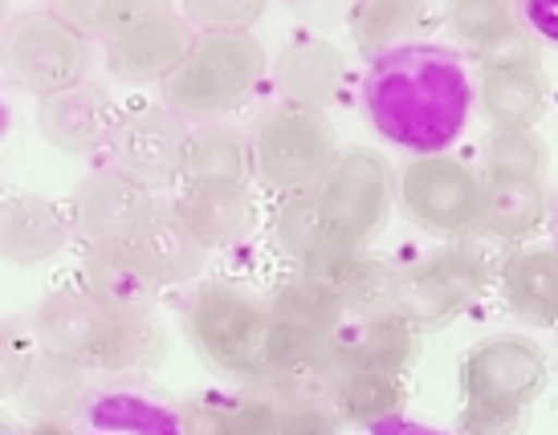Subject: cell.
I'll return each instance as SVG.
<instances>
[{
    "label": "cell",
    "mask_w": 558,
    "mask_h": 435,
    "mask_svg": "<svg viewBox=\"0 0 558 435\" xmlns=\"http://www.w3.org/2000/svg\"><path fill=\"white\" fill-rule=\"evenodd\" d=\"M265 70H269V58L253 33H241V37L196 33L187 58L163 82V107L184 123H217L220 114L253 98Z\"/></svg>",
    "instance_id": "5"
},
{
    "label": "cell",
    "mask_w": 558,
    "mask_h": 435,
    "mask_svg": "<svg viewBox=\"0 0 558 435\" xmlns=\"http://www.w3.org/2000/svg\"><path fill=\"white\" fill-rule=\"evenodd\" d=\"M546 98H550V82H546L543 65L534 70H494L481 74L477 102L481 114L497 126H534L546 114Z\"/></svg>",
    "instance_id": "30"
},
{
    "label": "cell",
    "mask_w": 558,
    "mask_h": 435,
    "mask_svg": "<svg viewBox=\"0 0 558 435\" xmlns=\"http://www.w3.org/2000/svg\"><path fill=\"white\" fill-rule=\"evenodd\" d=\"M367 435H449V432H440V427H433V423L403 420V415H396V420H388V423H379V427H372Z\"/></svg>",
    "instance_id": "38"
},
{
    "label": "cell",
    "mask_w": 558,
    "mask_h": 435,
    "mask_svg": "<svg viewBox=\"0 0 558 435\" xmlns=\"http://www.w3.org/2000/svg\"><path fill=\"white\" fill-rule=\"evenodd\" d=\"M445 21H449V29L457 33V41H465L473 53L485 49L489 41H497L501 33H510L522 25L518 9L506 4V0H457V4H449Z\"/></svg>",
    "instance_id": "33"
},
{
    "label": "cell",
    "mask_w": 558,
    "mask_h": 435,
    "mask_svg": "<svg viewBox=\"0 0 558 435\" xmlns=\"http://www.w3.org/2000/svg\"><path fill=\"white\" fill-rule=\"evenodd\" d=\"M131 249L140 252L143 264L156 273L159 285H184V281H192L204 269V257H208L187 236L180 216L171 212V203H159L156 212H151V220L131 236Z\"/></svg>",
    "instance_id": "28"
},
{
    "label": "cell",
    "mask_w": 558,
    "mask_h": 435,
    "mask_svg": "<svg viewBox=\"0 0 558 435\" xmlns=\"http://www.w3.org/2000/svg\"><path fill=\"white\" fill-rule=\"evenodd\" d=\"M16 399L33 423H78L86 403L94 399L90 371H82L78 362L37 350L25 390Z\"/></svg>",
    "instance_id": "23"
},
{
    "label": "cell",
    "mask_w": 558,
    "mask_h": 435,
    "mask_svg": "<svg viewBox=\"0 0 558 435\" xmlns=\"http://www.w3.org/2000/svg\"><path fill=\"white\" fill-rule=\"evenodd\" d=\"M0 435H25V427H21L13 415H4V411H0Z\"/></svg>",
    "instance_id": "40"
},
{
    "label": "cell",
    "mask_w": 558,
    "mask_h": 435,
    "mask_svg": "<svg viewBox=\"0 0 558 435\" xmlns=\"http://www.w3.org/2000/svg\"><path fill=\"white\" fill-rule=\"evenodd\" d=\"M4 29H9V9L0 4V37H4Z\"/></svg>",
    "instance_id": "43"
},
{
    "label": "cell",
    "mask_w": 558,
    "mask_h": 435,
    "mask_svg": "<svg viewBox=\"0 0 558 435\" xmlns=\"http://www.w3.org/2000/svg\"><path fill=\"white\" fill-rule=\"evenodd\" d=\"M253 172L286 196L311 191L335 163V126L318 110L274 107L253 130Z\"/></svg>",
    "instance_id": "9"
},
{
    "label": "cell",
    "mask_w": 558,
    "mask_h": 435,
    "mask_svg": "<svg viewBox=\"0 0 558 435\" xmlns=\"http://www.w3.org/2000/svg\"><path fill=\"white\" fill-rule=\"evenodd\" d=\"M33 358H37L33 334H25L21 326L0 318V403H4V399H16V395L25 390Z\"/></svg>",
    "instance_id": "35"
},
{
    "label": "cell",
    "mask_w": 558,
    "mask_h": 435,
    "mask_svg": "<svg viewBox=\"0 0 558 435\" xmlns=\"http://www.w3.org/2000/svg\"><path fill=\"white\" fill-rule=\"evenodd\" d=\"M274 236H278L281 252L294 257L302 269L323 264L359 245L355 236L347 233V224L335 216V208L318 196V187L294 191V196L281 200L278 220H274Z\"/></svg>",
    "instance_id": "18"
},
{
    "label": "cell",
    "mask_w": 558,
    "mask_h": 435,
    "mask_svg": "<svg viewBox=\"0 0 558 435\" xmlns=\"http://www.w3.org/2000/svg\"><path fill=\"white\" fill-rule=\"evenodd\" d=\"M302 273L311 281H318L330 297H339V306L351 313V310L384 306L396 269H391L384 257H375V252H367L363 245H355V249L339 252V257H330V261H323V264H311V269H302Z\"/></svg>",
    "instance_id": "27"
},
{
    "label": "cell",
    "mask_w": 558,
    "mask_h": 435,
    "mask_svg": "<svg viewBox=\"0 0 558 435\" xmlns=\"http://www.w3.org/2000/svg\"><path fill=\"white\" fill-rule=\"evenodd\" d=\"M265 306H269V318L286 334H294L298 343H311V346H326V338L335 334V326H339L342 313H347L339 306V297H330L306 273H298L294 281L278 285Z\"/></svg>",
    "instance_id": "29"
},
{
    "label": "cell",
    "mask_w": 558,
    "mask_h": 435,
    "mask_svg": "<svg viewBox=\"0 0 558 435\" xmlns=\"http://www.w3.org/2000/svg\"><path fill=\"white\" fill-rule=\"evenodd\" d=\"M184 326L196 355L213 371L241 378V383L298 374L323 358V346L298 343L294 334H286L269 318V306L262 297L229 281H208L187 297Z\"/></svg>",
    "instance_id": "2"
},
{
    "label": "cell",
    "mask_w": 558,
    "mask_h": 435,
    "mask_svg": "<svg viewBox=\"0 0 558 435\" xmlns=\"http://www.w3.org/2000/svg\"><path fill=\"white\" fill-rule=\"evenodd\" d=\"M501 301L526 326H558V249L530 245L510 252L497 269Z\"/></svg>",
    "instance_id": "21"
},
{
    "label": "cell",
    "mask_w": 558,
    "mask_h": 435,
    "mask_svg": "<svg viewBox=\"0 0 558 435\" xmlns=\"http://www.w3.org/2000/svg\"><path fill=\"white\" fill-rule=\"evenodd\" d=\"M485 159V179H534L543 184L546 175V142L534 126H497L481 147Z\"/></svg>",
    "instance_id": "32"
},
{
    "label": "cell",
    "mask_w": 558,
    "mask_h": 435,
    "mask_svg": "<svg viewBox=\"0 0 558 435\" xmlns=\"http://www.w3.org/2000/svg\"><path fill=\"white\" fill-rule=\"evenodd\" d=\"M156 208V187L143 184L140 175L123 172V167H102V172H90L74 187L70 216H74V233L90 249H98V245L131 240L151 220Z\"/></svg>",
    "instance_id": "11"
},
{
    "label": "cell",
    "mask_w": 558,
    "mask_h": 435,
    "mask_svg": "<svg viewBox=\"0 0 558 435\" xmlns=\"http://www.w3.org/2000/svg\"><path fill=\"white\" fill-rule=\"evenodd\" d=\"M428 9L412 4V0H367L351 9V33H355L363 58H384L391 49L408 46V33L424 25Z\"/></svg>",
    "instance_id": "31"
},
{
    "label": "cell",
    "mask_w": 558,
    "mask_h": 435,
    "mask_svg": "<svg viewBox=\"0 0 558 435\" xmlns=\"http://www.w3.org/2000/svg\"><path fill=\"white\" fill-rule=\"evenodd\" d=\"M550 228H555V240H558V196H555V208H550ZM558 249V245H555Z\"/></svg>",
    "instance_id": "42"
},
{
    "label": "cell",
    "mask_w": 558,
    "mask_h": 435,
    "mask_svg": "<svg viewBox=\"0 0 558 435\" xmlns=\"http://www.w3.org/2000/svg\"><path fill=\"white\" fill-rule=\"evenodd\" d=\"M0 74L13 90L46 102L82 86L90 74V41L53 9H29L0 37Z\"/></svg>",
    "instance_id": "7"
},
{
    "label": "cell",
    "mask_w": 558,
    "mask_h": 435,
    "mask_svg": "<svg viewBox=\"0 0 558 435\" xmlns=\"http://www.w3.org/2000/svg\"><path fill=\"white\" fill-rule=\"evenodd\" d=\"M550 366L526 334H489L461 358V435H518L526 407L546 390Z\"/></svg>",
    "instance_id": "4"
},
{
    "label": "cell",
    "mask_w": 558,
    "mask_h": 435,
    "mask_svg": "<svg viewBox=\"0 0 558 435\" xmlns=\"http://www.w3.org/2000/svg\"><path fill=\"white\" fill-rule=\"evenodd\" d=\"M481 65V74H494V70H534V65H543V49L534 41V33L526 25H518V29L501 33L497 41H489L485 49L473 53Z\"/></svg>",
    "instance_id": "36"
},
{
    "label": "cell",
    "mask_w": 558,
    "mask_h": 435,
    "mask_svg": "<svg viewBox=\"0 0 558 435\" xmlns=\"http://www.w3.org/2000/svg\"><path fill=\"white\" fill-rule=\"evenodd\" d=\"M318 196L335 208L347 233L363 245L388 224L391 203H396V175L379 151L351 147V151H339L335 163L326 167V175L318 179Z\"/></svg>",
    "instance_id": "12"
},
{
    "label": "cell",
    "mask_w": 558,
    "mask_h": 435,
    "mask_svg": "<svg viewBox=\"0 0 558 435\" xmlns=\"http://www.w3.org/2000/svg\"><path fill=\"white\" fill-rule=\"evenodd\" d=\"M323 355L335 366H355V371H384L403 374L420 355V334L388 306H372V310L342 313L335 334L326 338Z\"/></svg>",
    "instance_id": "14"
},
{
    "label": "cell",
    "mask_w": 558,
    "mask_h": 435,
    "mask_svg": "<svg viewBox=\"0 0 558 435\" xmlns=\"http://www.w3.org/2000/svg\"><path fill=\"white\" fill-rule=\"evenodd\" d=\"M326 403L339 415L342 427H379L403 415V383L400 374L355 371V366H330L326 374Z\"/></svg>",
    "instance_id": "25"
},
{
    "label": "cell",
    "mask_w": 558,
    "mask_h": 435,
    "mask_svg": "<svg viewBox=\"0 0 558 435\" xmlns=\"http://www.w3.org/2000/svg\"><path fill=\"white\" fill-rule=\"evenodd\" d=\"M546 216H550V200H546L543 184H534V179H485L477 233L494 236L501 245H518V240H530L538 233Z\"/></svg>",
    "instance_id": "26"
},
{
    "label": "cell",
    "mask_w": 558,
    "mask_h": 435,
    "mask_svg": "<svg viewBox=\"0 0 558 435\" xmlns=\"http://www.w3.org/2000/svg\"><path fill=\"white\" fill-rule=\"evenodd\" d=\"M192 41H196V29L187 25V16L180 9L140 0L135 16L114 37L102 41V58L119 82H131V86L159 82L163 86L171 78V70L187 58Z\"/></svg>",
    "instance_id": "10"
},
{
    "label": "cell",
    "mask_w": 558,
    "mask_h": 435,
    "mask_svg": "<svg viewBox=\"0 0 558 435\" xmlns=\"http://www.w3.org/2000/svg\"><path fill=\"white\" fill-rule=\"evenodd\" d=\"M33 343L90 374H119L159 362L163 326L156 313H119L86 289H58L33 310Z\"/></svg>",
    "instance_id": "3"
},
{
    "label": "cell",
    "mask_w": 558,
    "mask_h": 435,
    "mask_svg": "<svg viewBox=\"0 0 558 435\" xmlns=\"http://www.w3.org/2000/svg\"><path fill=\"white\" fill-rule=\"evenodd\" d=\"M363 107L375 130L412 159L449 156L473 119L477 86L461 53L436 41H408L372 62Z\"/></svg>",
    "instance_id": "1"
},
{
    "label": "cell",
    "mask_w": 558,
    "mask_h": 435,
    "mask_svg": "<svg viewBox=\"0 0 558 435\" xmlns=\"http://www.w3.org/2000/svg\"><path fill=\"white\" fill-rule=\"evenodd\" d=\"M342 74H347V62L339 46H330L323 37H298L269 65L281 107L318 110V114L339 98Z\"/></svg>",
    "instance_id": "17"
},
{
    "label": "cell",
    "mask_w": 558,
    "mask_h": 435,
    "mask_svg": "<svg viewBox=\"0 0 558 435\" xmlns=\"http://www.w3.org/2000/svg\"><path fill=\"white\" fill-rule=\"evenodd\" d=\"M481 179L469 163L452 156L408 159L396 175V200L416 228L440 240H469L481 228Z\"/></svg>",
    "instance_id": "8"
},
{
    "label": "cell",
    "mask_w": 558,
    "mask_h": 435,
    "mask_svg": "<svg viewBox=\"0 0 558 435\" xmlns=\"http://www.w3.org/2000/svg\"><path fill=\"white\" fill-rule=\"evenodd\" d=\"M184 187H233L245 191L253 179V142L225 123H204L187 130L180 159Z\"/></svg>",
    "instance_id": "20"
},
{
    "label": "cell",
    "mask_w": 558,
    "mask_h": 435,
    "mask_svg": "<svg viewBox=\"0 0 558 435\" xmlns=\"http://www.w3.org/2000/svg\"><path fill=\"white\" fill-rule=\"evenodd\" d=\"M82 289H86L94 301H102L107 310L156 313L159 281H156V273L143 264L140 252L131 249V240L86 249V261H82Z\"/></svg>",
    "instance_id": "19"
},
{
    "label": "cell",
    "mask_w": 558,
    "mask_h": 435,
    "mask_svg": "<svg viewBox=\"0 0 558 435\" xmlns=\"http://www.w3.org/2000/svg\"><path fill=\"white\" fill-rule=\"evenodd\" d=\"M171 212L204 252L229 249L253 228V200L248 191H233V187H180Z\"/></svg>",
    "instance_id": "22"
},
{
    "label": "cell",
    "mask_w": 558,
    "mask_h": 435,
    "mask_svg": "<svg viewBox=\"0 0 558 435\" xmlns=\"http://www.w3.org/2000/svg\"><path fill=\"white\" fill-rule=\"evenodd\" d=\"M489 277H494V264L485 249H477L473 240H452L424 252L416 264L396 269L384 306L416 334L440 330L489 285Z\"/></svg>",
    "instance_id": "6"
},
{
    "label": "cell",
    "mask_w": 558,
    "mask_h": 435,
    "mask_svg": "<svg viewBox=\"0 0 558 435\" xmlns=\"http://www.w3.org/2000/svg\"><path fill=\"white\" fill-rule=\"evenodd\" d=\"M119 107L102 86L82 82L74 90L53 94L46 102H37V130L49 147L70 151V156H86L110 142Z\"/></svg>",
    "instance_id": "16"
},
{
    "label": "cell",
    "mask_w": 558,
    "mask_h": 435,
    "mask_svg": "<svg viewBox=\"0 0 558 435\" xmlns=\"http://www.w3.org/2000/svg\"><path fill=\"white\" fill-rule=\"evenodd\" d=\"M74 236L70 208L46 196H9L0 200V261L33 269V264L53 261Z\"/></svg>",
    "instance_id": "15"
},
{
    "label": "cell",
    "mask_w": 558,
    "mask_h": 435,
    "mask_svg": "<svg viewBox=\"0 0 558 435\" xmlns=\"http://www.w3.org/2000/svg\"><path fill=\"white\" fill-rule=\"evenodd\" d=\"M518 16L534 33V41L558 46V0H526V4H518Z\"/></svg>",
    "instance_id": "37"
},
{
    "label": "cell",
    "mask_w": 558,
    "mask_h": 435,
    "mask_svg": "<svg viewBox=\"0 0 558 435\" xmlns=\"http://www.w3.org/2000/svg\"><path fill=\"white\" fill-rule=\"evenodd\" d=\"M187 123L175 119L163 102H143V107H126L114 119L110 130V167L140 175L143 184H163L171 175H180V159H184Z\"/></svg>",
    "instance_id": "13"
},
{
    "label": "cell",
    "mask_w": 558,
    "mask_h": 435,
    "mask_svg": "<svg viewBox=\"0 0 558 435\" xmlns=\"http://www.w3.org/2000/svg\"><path fill=\"white\" fill-rule=\"evenodd\" d=\"M78 435H184L180 407H168L143 395V390L107 387L94 390L82 420L74 423Z\"/></svg>",
    "instance_id": "24"
},
{
    "label": "cell",
    "mask_w": 558,
    "mask_h": 435,
    "mask_svg": "<svg viewBox=\"0 0 558 435\" xmlns=\"http://www.w3.org/2000/svg\"><path fill=\"white\" fill-rule=\"evenodd\" d=\"M25 435H78V432H74V423H29Z\"/></svg>",
    "instance_id": "39"
},
{
    "label": "cell",
    "mask_w": 558,
    "mask_h": 435,
    "mask_svg": "<svg viewBox=\"0 0 558 435\" xmlns=\"http://www.w3.org/2000/svg\"><path fill=\"white\" fill-rule=\"evenodd\" d=\"M180 13L196 33L241 37V33H253V25L265 16V4L262 0H187Z\"/></svg>",
    "instance_id": "34"
},
{
    "label": "cell",
    "mask_w": 558,
    "mask_h": 435,
    "mask_svg": "<svg viewBox=\"0 0 558 435\" xmlns=\"http://www.w3.org/2000/svg\"><path fill=\"white\" fill-rule=\"evenodd\" d=\"M9 123H13V114H9V102H4V90H0V139L9 135Z\"/></svg>",
    "instance_id": "41"
}]
</instances>
